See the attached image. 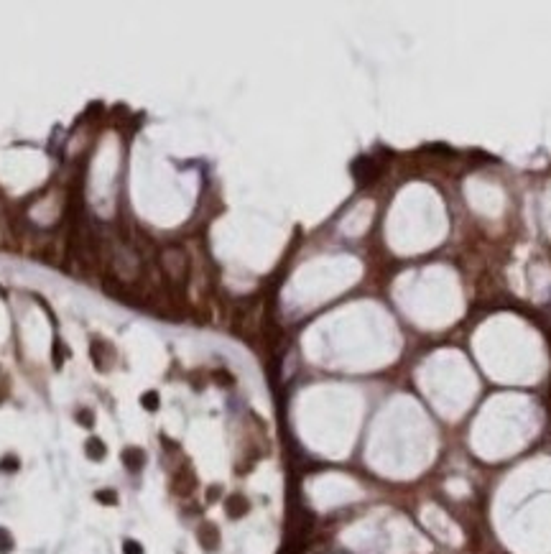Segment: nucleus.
I'll list each match as a JSON object with an SVG mask.
<instances>
[{
	"label": "nucleus",
	"instance_id": "1",
	"mask_svg": "<svg viewBox=\"0 0 551 554\" xmlns=\"http://www.w3.org/2000/svg\"><path fill=\"white\" fill-rule=\"evenodd\" d=\"M128 554H140V547H136L133 542H128Z\"/></svg>",
	"mask_w": 551,
	"mask_h": 554
}]
</instances>
